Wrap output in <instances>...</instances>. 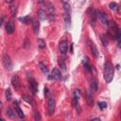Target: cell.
Wrapping results in <instances>:
<instances>
[{"label":"cell","instance_id":"obj_25","mask_svg":"<svg viewBox=\"0 0 121 121\" xmlns=\"http://www.w3.org/2000/svg\"><path fill=\"white\" fill-rule=\"evenodd\" d=\"M63 6H64V10H65V12H67V13H71V8H70V5H69L68 3H64Z\"/></svg>","mask_w":121,"mask_h":121},{"label":"cell","instance_id":"obj_4","mask_svg":"<svg viewBox=\"0 0 121 121\" xmlns=\"http://www.w3.org/2000/svg\"><path fill=\"white\" fill-rule=\"evenodd\" d=\"M96 17L99 18V20L101 21V23H102L103 25H109L105 12H103V11H97V12H96Z\"/></svg>","mask_w":121,"mask_h":121},{"label":"cell","instance_id":"obj_11","mask_svg":"<svg viewBox=\"0 0 121 121\" xmlns=\"http://www.w3.org/2000/svg\"><path fill=\"white\" fill-rule=\"evenodd\" d=\"M78 96H79V91L77 90L74 94V96H73V100H72V104L74 107H77L78 106Z\"/></svg>","mask_w":121,"mask_h":121},{"label":"cell","instance_id":"obj_13","mask_svg":"<svg viewBox=\"0 0 121 121\" xmlns=\"http://www.w3.org/2000/svg\"><path fill=\"white\" fill-rule=\"evenodd\" d=\"M63 18H64V22H65L66 27H69V26H70V23H71V16H70V13L64 12Z\"/></svg>","mask_w":121,"mask_h":121},{"label":"cell","instance_id":"obj_7","mask_svg":"<svg viewBox=\"0 0 121 121\" xmlns=\"http://www.w3.org/2000/svg\"><path fill=\"white\" fill-rule=\"evenodd\" d=\"M90 50H91V53H92V55L95 57V58H97L98 57V55H99V52H98V50H97V48H96V46L91 42V43H90Z\"/></svg>","mask_w":121,"mask_h":121},{"label":"cell","instance_id":"obj_10","mask_svg":"<svg viewBox=\"0 0 121 121\" xmlns=\"http://www.w3.org/2000/svg\"><path fill=\"white\" fill-rule=\"evenodd\" d=\"M6 30L9 34L13 33V31H14V26H13V23L12 22H8L6 24Z\"/></svg>","mask_w":121,"mask_h":121},{"label":"cell","instance_id":"obj_2","mask_svg":"<svg viewBox=\"0 0 121 121\" xmlns=\"http://www.w3.org/2000/svg\"><path fill=\"white\" fill-rule=\"evenodd\" d=\"M3 64L7 70H11L12 69V62L10 60V58L8 54H4L3 56Z\"/></svg>","mask_w":121,"mask_h":121},{"label":"cell","instance_id":"obj_37","mask_svg":"<svg viewBox=\"0 0 121 121\" xmlns=\"http://www.w3.org/2000/svg\"><path fill=\"white\" fill-rule=\"evenodd\" d=\"M0 120H4V119H3V118H2V117H0Z\"/></svg>","mask_w":121,"mask_h":121},{"label":"cell","instance_id":"obj_26","mask_svg":"<svg viewBox=\"0 0 121 121\" xmlns=\"http://www.w3.org/2000/svg\"><path fill=\"white\" fill-rule=\"evenodd\" d=\"M59 64H60V68H61L63 71H65V70H66V65H65V63H64V60H59Z\"/></svg>","mask_w":121,"mask_h":121},{"label":"cell","instance_id":"obj_19","mask_svg":"<svg viewBox=\"0 0 121 121\" xmlns=\"http://www.w3.org/2000/svg\"><path fill=\"white\" fill-rule=\"evenodd\" d=\"M46 7H47V9H48V11H49V13L50 14H54L55 13V8H54V6L52 5V4H50V3H47L46 4Z\"/></svg>","mask_w":121,"mask_h":121},{"label":"cell","instance_id":"obj_8","mask_svg":"<svg viewBox=\"0 0 121 121\" xmlns=\"http://www.w3.org/2000/svg\"><path fill=\"white\" fill-rule=\"evenodd\" d=\"M52 77H53V78H55V79H57V80H60V79L61 78L60 71L59 69H57V68H54V69L52 70Z\"/></svg>","mask_w":121,"mask_h":121},{"label":"cell","instance_id":"obj_18","mask_svg":"<svg viewBox=\"0 0 121 121\" xmlns=\"http://www.w3.org/2000/svg\"><path fill=\"white\" fill-rule=\"evenodd\" d=\"M90 85H91V89L93 90V91H97V82L95 81V79H91V81H90Z\"/></svg>","mask_w":121,"mask_h":121},{"label":"cell","instance_id":"obj_12","mask_svg":"<svg viewBox=\"0 0 121 121\" xmlns=\"http://www.w3.org/2000/svg\"><path fill=\"white\" fill-rule=\"evenodd\" d=\"M29 86L33 94H36L37 92V82L34 79H29Z\"/></svg>","mask_w":121,"mask_h":121},{"label":"cell","instance_id":"obj_22","mask_svg":"<svg viewBox=\"0 0 121 121\" xmlns=\"http://www.w3.org/2000/svg\"><path fill=\"white\" fill-rule=\"evenodd\" d=\"M38 46H39V48L43 49L45 47V42L43 40H42V39H39L38 40Z\"/></svg>","mask_w":121,"mask_h":121},{"label":"cell","instance_id":"obj_17","mask_svg":"<svg viewBox=\"0 0 121 121\" xmlns=\"http://www.w3.org/2000/svg\"><path fill=\"white\" fill-rule=\"evenodd\" d=\"M46 17V14H45V11L43 10V9H39L38 10V18L40 20H44Z\"/></svg>","mask_w":121,"mask_h":121},{"label":"cell","instance_id":"obj_24","mask_svg":"<svg viewBox=\"0 0 121 121\" xmlns=\"http://www.w3.org/2000/svg\"><path fill=\"white\" fill-rule=\"evenodd\" d=\"M100 40H101V42H102V43H103V45L104 46H107L108 45V41H107V39H106V37H105V35H101L100 36Z\"/></svg>","mask_w":121,"mask_h":121},{"label":"cell","instance_id":"obj_35","mask_svg":"<svg viewBox=\"0 0 121 121\" xmlns=\"http://www.w3.org/2000/svg\"><path fill=\"white\" fill-rule=\"evenodd\" d=\"M38 1H39V3H41V4L43 3V0H38Z\"/></svg>","mask_w":121,"mask_h":121},{"label":"cell","instance_id":"obj_9","mask_svg":"<svg viewBox=\"0 0 121 121\" xmlns=\"http://www.w3.org/2000/svg\"><path fill=\"white\" fill-rule=\"evenodd\" d=\"M86 101H87V104L89 106H92L94 104V96H93V95L91 94L90 91H87V94H86Z\"/></svg>","mask_w":121,"mask_h":121},{"label":"cell","instance_id":"obj_23","mask_svg":"<svg viewBox=\"0 0 121 121\" xmlns=\"http://www.w3.org/2000/svg\"><path fill=\"white\" fill-rule=\"evenodd\" d=\"M5 95H6V99H7L8 101H9V100L11 99V92H10L9 89H7V90H6Z\"/></svg>","mask_w":121,"mask_h":121},{"label":"cell","instance_id":"obj_34","mask_svg":"<svg viewBox=\"0 0 121 121\" xmlns=\"http://www.w3.org/2000/svg\"><path fill=\"white\" fill-rule=\"evenodd\" d=\"M6 2H7V3H11L12 0H6Z\"/></svg>","mask_w":121,"mask_h":121},{"label":"cell","instance_id":"obj_14","mask_svg":"<svg viewBox=\"0 0 121 121\" xmlns=\"http://www.w3.org/2000/svg\"><path fill=\"white\" fill-rule=\"evenodd\" d=\"M39 27H40V23L36 19H33L32 20V28H33V30H34L35 33H38Z\"/></svg>","mask_w":121,"mask_h":121},{"label":"cell","instance_id":"obj_36","mask_svg":"<svg viewBox=\"0 0 121 121\" xmlns=\"http://www.w3.org/2000/svg\"><path fill=\"white\" fill-rule=\"evenodd\" d=\"M62 2H63V4L64 3H68V0H62Z\"/></svg>","mask_w":121,"mask_h":121},{"label":"cell","instance_id":"obj_28","mask_svg":"<svg viewBox=\"0 0 121 121\" xmlns=\"http://www.w3.org/2000/svg\"><path fill=\"white\" fill-rule=\"evenodd\" d=\"M29 20H30V17H29V16H26V17L20 18V21H22V22H23V23H25V24H28Z\"/></svg>","mask_w":121,"mask_h":121},{"label":"cell","instance_id":"obj_27","mask_svg":"<svg viewBox=\"0 0 121 121\" xmlns=\"http://www.w3.org/2000/svg\"><path fill=\"white\" fill-rule=\"evenodd\" d=\"M40 68H41V70L43 72V73H48V68L45 66V65H43V63H40Z\"/></svg>","mask_w":121,"mask_h":121},{"label":"cell","instance_id":"obj_31","mask_svg":"<svg viewBox=\"0 0 121 121\" xmlns=\"http://www.w3.org/2000/svg\"><path fill=\"white\" fill-rule=\"evenodd\" d=\"M10 10H11V14L14 16L15 13H16V7L15 6H11L10 7Z\"/></svg>","mask_w":121,"mask_h":121},{"label":"cell","instance_id":"obj_6","mask_svg":"<svg viewBox=\"0 0 121 121\" xmlns=\"http://www.w3.org/2000/svg\"><path fill=\"white\" fill-rule=\"evenodd\" d=\"M11 84L14 87L15 90H18L20 88V78H19V77L17 75H15V76L12 77V78H11Z\"/></svg>","mask_w":121,"mask_h":121},{"label":"cell","instance_id":"obj_20","mask_svg":"<svg viewBox=\"0 0 121 121\" xmlns=\"http://www.w3.org/2000/svg\"><path fill=\"white\" fill-rule=\"evenodd\" d=\"M95 19H96V11L95 10H93V12L91 14V23H92V26H95Z\"/></svg>","mask_w":121,"mask_h":121},{"label":"cell","instance_id":"obj_1","mask_svg":"<svg viewBox=\"0 0 121 121\" xmlns=\"http://www.w3.org/2000/svg\"><path fill=\"white\" fill-rule=\"evenodd\" d=\"M113 66L112 65L111 62H106L105 63V66H104V78L106 80L107 83L111 82L112 78H113Z\"/></svg>","mask_w":121,"mask_h":121},{"label":"cell","instance_id":"obj_33","mask_svg":"<svg viewBox=\"0 0 121 121\" xmlns=\"http://www.w3.org/2000/svg\"><path fill=\"white\" fill-rule=\"evenodd\" d=\"M2 106H3V104H2V102L0 101V111H1V109H2Z\"/></svg>","mask_w":121,"mask_h":121},{"label":"cell","instance_id":"obj_3","mask_svg":"<svg viewBox=\"0 0 121 121\" xmlns=\"http://www.w3.org/2000/svg\"><path fill=\"white\" fill-rule=\"evenodd\" d=\"M55 111V100L52 96L48 97V112L50 115H52L54 113Z\"/></svg>","mask_w":121,"mask_h":121},{"label":"cell","instance_id":"obj_38","mask_svg":"<svg viewBox=\"0 0 121 121\" xmlns=\"http://www.w3.org/2000/svg\"><path fill=\"white\" fill-rule=\"evenodd\" d=\"M1 22H2V20H0V25H1Z\"/></svg>","mask_w":121,"mask_h":121},{"label":"cell","instance_id":"obj_15","mask_svg":"<svg viewBox=\"0 0 121 121\" xmlns=\"http://www.w3.org/2000/svg\"><path fill=\"white\" fill-rule=\"evenodd\" d=\"M6 112H7L6 114L8 115V117H9V118H10V119H14V117H15V113H14V112L12 111V109H11V108H8Z\"/></svg>","mask_w":121,"mask_h":121},{"label":"cell","instance_id":"obj_29","mask_svg":"<svg viewBox=\"0 0 121 121\" xmlns=\"http://www.w3.org/2000/svg\"><path fill=\"white\" fill-rule=\"evenodd\" d=\"M23 97H24V99H25L26 101H27L28 103H30V104H33V101H32L31 97H29V96H27V95H24Z\"/></svg>","mask_w":121,"mask_h":121},{"label":"cell","instance_id":"obj_5","mask_svg":"<svg viewBox=\"0 0 121 121\" xmlns=\"http://www.w3.org/2000/svg\"><path fill=\"white\" fill-rule=\"evenodd\" d=\"M59 49L60 51L61 54H65L67 52V49H68V43L66 41H61L59 44Z\"/></svg>","mask_w":121,"mask_h":121},{"label":"cell","instance_id":"obj_32","mask_svg":"<svg viewBox=\"0 0 121 121\" xmlns=\"http://www.w3.org/2000/svg\"><path fill=\"white\" fill-rule=\"evenodd\" d=\"M34 119H35V120H41V115H40L38 112H36V113L34 114Z\"/></svg>","mask_w":121,"mask_h":121},{"label":"cell","instance_id":"obj_16","mask_svg":"<svg viewBox=\"0 0 121 121\" xmlns=\"http://www.w3.org/2000/svg\"><path fill=\"white\" fill-rule=\"evenodd\" d=\"M15 111H16V112H17V115H18L20 118H24V117H25V114H24L23 111L21 110V108H20L18 105L15 106Z\"/></svg>","mask_w":121,"mask_h":121},{"label":"cell","instance_id":"obj_21","mask_svg":"<svg viewBox=\"0 0 121 121\" xmlns=\"http://www.w3.org/2000/svg\"><path fill=\"white\" fill-rule=\"evenodd\" d=\"M109 7H110V9H111L112 10H113V11H116V10L118 9V5H117L115 2H112V3H110Z\"/></svg>","mask_w":121,"mask_h":121},{"label":"cell","instance_id":"obj_30","mask_svg":"<svg viewBox=\"0 0 121 121\" xmlns=\"http://www.w3.org/2000/svg\"><path fill=\"white\" fill-rule=\"evenodd\" d=\"M98 106H99V108L101 110H103V109H105L107 107V104H106V102H98Z\"/></svg>","mask_w":121,"mask_h":121}]
</instances>
